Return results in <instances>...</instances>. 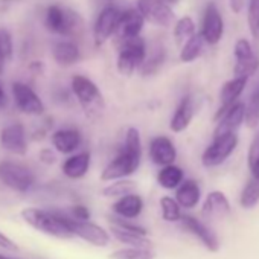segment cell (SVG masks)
Here are the masks:
<instances>
[{"mask_svg":"<svg viewBox=\"0 0 259 259\" xmlns=\"http://www.w3.org/2000/svg\"><path fill=\"white\" fill-rule=\"evenodd\" d=\"M142 160V141L139 130L130 126L125 135V142L117 156L104 168L101 180L111 182L132 176L138 171Z\"/></svg>","mask_w":259,"mask_h":259,"instance_id":"1","label":"cell"},{"mask_svg":"<svg viewBox=\"0 0 259 259\" xmlns=\"http://www.w3.org/2000/svg\"><path fill=\"white\" fill-rule=\"evenodd\" d=\"M20 215L26 224H29L32 229L41 233L61 238V239H69L73 236L72 230L69 229L64 220V215L61 213L49 212V210L38 209V207H25Z\"/></svg>","mask_w":259,"mask_h":259,"instance_id":"2","label":"cell"},{"mask_svg":"<svg viewBox=\"0 0 259 259\" xmlns=\"http://www.w3.org/2000/svg\"><path fill=\"white\" fill-rule=\"evenodd\" d=\"M70 87H72V92H73L75 98L78 99L81 108L84 110V114L90 120L99 119L104 113L105 102H104L102 93L98 89V85L87 76L75 75L70 81Z\"/></svg>","mask_w":259,"mask_h":259,"instance_id":"3","label":"cell"},{"mask_svg":"<svg viewBox=\"0 0 259 259\" xmlns=\"http://www.w3.org/2000/svg\"><path fill=\"white\" fill-rule=\"evenodd\" d=\"M45 26L54 34L75 37L82 31L84 22L78 13L60 5H51L45 14Z\"/></svg>","mask_w":259,"mask_h":259,"instance_id":"4","label":"cell"},{"mask_svg":"<svg viewBox=\"0 0 259 259\" xmlns=\"http://www.w3.org/2000/svg\"><path fill=\"white\" fill-rule=\"evenodd\" d=\"M147 57V43L139 35L120 43L117 54V72L122 76H132L144 64Z\"/></svg>","mask_w":259,"mask_h":259,"instance_id":"5","label":"cell"},{"mask_svg":"<svg viewBox=\"0 0 259 259\" xmlns=\"http://www.w3.org/2000/svg\"><path fill=\"white\" fill-rule=\"evenodd\" d=\"M0 182L13 191L26 192L34 186L35 177L25 165L11 160H2L0 162Z\"/></svg>","mask_w":259,"mask_h":259,"instance_id":"6","label":"cell"},{"mask_svg":"<svg viewBox=\"0 0 259 259\" xmlns=\"http://www.w3.org/2000/svg\"><path fill=\"white\" fill-rule=\"evenodd\" d=\"M238 145L236 133H229L224 136L213 138L212 144L204 150L201 156V162L206 168H213L224 163Z\"/></svg>","mask_w":259,"mask_h":259,"instance_id":"7","label":"cell"},{"mask_svg":"<svg viewBox=\"0 0 259 259\" xmlns=\"http://www.w3.org/2000/svg\"><path fill=\"white\" fill-rule=\"evenodd\" d=\"M64 220L72 230L73 236H79L85 242L95 245V247H105L110 242V235L105 229L101 226L89 221V220H75L72 217L64 215Z\"/></svg>","mask_w":259,"mask_h":259,"instance_id":"8","label":"cell"},{"mask_svg":"<svg viewBox=\"0 0 259 259\" xmlns=\"http://www.w3.org/2000/svg\"><path fill=\"white\" fill-rule=\"evenodd\" d=\"M138 10L154 26L168 28L174 22V13L166 0H138Z\"/></svg>","mask_w":259,"mask_h":259,"instance_id":"9","label":"cell"},{"mask_svg":"<svg viewBox=\"0 0 259 259\" xmlns=\"http://www.w3.org/2000/svg\"><path fill=\"white\" fill-rule=\"evenodd\" d=\"M120 11L116 8V7H105L96 22H95V26H93V41H95V46L96 48H101L107 43V40L116 34V28H117V23H119V17H120Z\"/></svg>","mask_w":259,"mask_h":259,"instance_id":"10","label":"cell"},{"mask_svg":"<svg viewBox=\"0 0 259 259\" xmlns=\"http://www.w3.org/2000/svg\"><path fill=\"white\" fill-rule=\"evenodd\" d=\"M13 96L20 108V111L32 116H40L45 113V104L40 96L25 82H14L13 84Z\"/></svg>","mask_w":259,"mask_h":259,"instance_id":"11","label":"cell"},{"mask_svg":"<svg viewBox=\"0 0 259 259\" xmlns=\"http://www.w3.org/2000/svg\"><path fill=\"white\" fill-rule=\"evenodd\" d=\"M145 19L141 14L139 10H126L120 14L119 17V23L116 28V38L119 40V43L139 37L144 25H145Z\"/></svg>","mask_w":259,"mask_h":259,"instance_id":"12","label":"cell"},{"mask_svg":"<svg viewBox=\"0 0 259 259\" xmlns=\"http://www.w3.org/2000/svg\"><path fill=\"white\" fill-rule=\"evenodd\" d=\"M0 145L13 154L25 156L28 151V138L25 126L22 123H11L5 126L0 133Z\"/></svg>","mask_w":259,"mask_h":259,"instance_id":"13","label":"cell"},{"mask_svg":"<svg viewBox=\"0 0 259 259\" xmlns=\"http://www.w3.org/2000/svg\"><path fill=\"white\" fill-rule=\"evenodd\" d=\"M201 34H203L204 40L207 41V45H217L223 38L224 22H223V16L218 11L215 4H209L204 10Z\"/></svg>","mask_w":259,"mask_h":259,"instance_id":"14","label":"cell"},{"mask_svg":"<svg viewBox=\"0 0 259 259\" xmlns=\"http://www.w3.org/2000/svg\"><path fill=\"white\" fill-rule=\"evenodd\" d=\"M247 85V78L244 76H233L230 81H227L223 87H221V92H220V101H221V105L215 114V120L221 119V116L236 104L238 98L242 95L244 89Z\"/></svg>","mask_w":259,"mask_h":259,"instance_id":"15","label":"cell"},{"mask_svg":"<svg viewBox=\"0 0 259 259\" xmlns=\"http://www.w3.org/2000/svg\"><path fill=\"white\" fill-rule=\"evenodd\" d=\"M182 223H183V227L186 230H189L192 235H195L209 251H213V253L218 251L220 239L213 233V230L209 229L204 223H201L200 220H197L195 217H191V215H183Z\"/></svg>","mask_w":259,"mask_h":259,"instance_id":"16","label":"cell"},{"mask_svg":"<svg viewBox=\"0 0 259 259\" xmlns=\"http://www.w3.org/2000/svg\"><path fill=\"white\" fill-rule=\"evenodd\" d=\"M244 120H245V104L236 102L221 116V119H218V123L213 132V138L224 136L229 133H236V130L241 126Z\"/></svg>","mask_w":259,"mask_h":259,"instance_id":"17","label":"cell"},{"mask_svg":"<svg viewBox=\"0 0 259 259\" xmlns=\"http://www.w3.org/2000/svg\"><path fill=\"white\" fill-rule=\"evenodd\" d=\"M197 113V101L192 95H186L179 107L176 108V113L174 116L171 117V122H169V128L172 130L174 133H182L185 130L191 125L194 116Z\"/></svg>","mask_w":259,"mask_h":259,"instance_id":"18","label":"cell"},{"mask_svg":"<svg viewBox=\"0 0 259 259\" xmlns=\"http://www.w3.org/2000/svg\"><path fill=\"white\" fill-rule=\"evenodd\" d=\"M150 157L159 166L172 165L177 157V150L171 139L166 136H157L150 144Z\"/></svg>","mask_w":259,"mask_h":259,"instance_id":"19","label":"cell"},{"mask_svg":"<svg viewBox=\"0 0 259 259\" xmlns=\"http://www.w3.org/2000/svg\"><path fill=\"white\" fill-rule=\"evenodd\" d=\"M203 215L210 220H223L230 215V203L220 191H212L203 204Z\"/></svg>","mask_w":259,"mask_h":259,"instance_id":"20","label":"cell"},{"mask_svg":"<svg viewBox=\"0 0 259 259\" xmlns=\"http://www.w3.org/2000/svg\"><path fill=\"white\" fill-rule=\"evenodd\" d=\"M81 133L75 128H64L58 130L52 135V144L58 153L70 154L81 145Z\"/></svg>","mask_w":259,"mask_h":259,"instance_id":"21","label":"cell"},{"mask_svg":"<svg viewBox=\"0 0 259 259\" xmlns=\"http://www.w3.org/2000/svg\"><path fill=\"white\" fill-rule=\"evenodd\" d=\"M142 209H144V200L141 198V195H138L135 192L120 197L113 204L114 213L122 218H126V220H133V218L139 217Z\"/></svg>","mask_w":259,"mask_h":259,"instance_id":"22","label":"cell"},{"mask_svg":"<svg viewBox=\"0 0 259 259\" xmlns=\"http://www.w3.org/2000/svg\"><path fill=\"white\" fill-rule=\"evenodd\" d=\"M90 153L89 151H82L78 154H73L70 157H67L61 166L63 172L66 177L69 179H81L87 174L89 168H90Z\"/></svg>","mask_w":259,"mask_h":259,"instance_id":"23","label":"cell"},{"mask_svg":"<svg viewBox=\"0 0 259 259\" xmlns=\"http://www.w3.org/2000/svg\"><path fill=\"white\" fill-rule=\"evenodd\" d=\"M52 57L60 66H72L79 61L81 52L73 41H58L52 48Z\"/></svg>","mask_w":259,"mask_h":259,"instance_id":"24","label":"cell"},{"mask_svg":"<svg viewBox=\"0 0 259 259\" xmlns=\"http://www.w3.org/2000/svg\"><path fill=\"white\" fill-rule=\"evenodd\" d=\"M111 233L114 235V238L119 242L126 244L128 247H145V248H153V242L147 238L145 233L136 232V230H130V229H123L119 226L111 227Z\"/></svg>","mask_w":259,"mask_h":259,"instance_id":"25","label":"cell"},{"mask_svg":"<svg viewBox=\"0 0 259 259\" xmlns=\"http://www.w3.org/2000/svg\"><path fill=\"white\" fill-rule=\"evenodd\" d=\"M165 57H166V52H165L163 45H160V43H153V45L148 48V51H147L145 61H144V64L141 66V73H142L144 76H150V75L157 73V70L162 67L163 61H165Z\"/></svg>","mask_w":259,"mask_h":259,"instance_id":"26","label":"cell"},{"mask_svg":"<svg viewBox=\"0 0 259 259\" xmlns=\"http://www.w3.org/2000/svg\"><path fill=\"white\" fill-rule=\"evenodd\" d=\"M200 197H201V191L195 180H185L177 188V192H176V200L185 209L195 207L197 203L200 201Z\"/></svg>","mask_w":259,"mask_h":259,"instance_id":"27","label":"cell"},{"mask_svg":"<svg viewBox=\"0 0 259 259\" xmlns=\"http://www.w3.org/2000/svg\"><path fill=\"white\" fill-rule=\"evenodd\" d=\"M206 43H207V41L204 40L203 34H201V32H195V34L182 46L180 60H182L183 63H192V61H195L197 58L201 57Z\"/></svg>","mask_w":259,"mask_h":259,"instance_id":"28","label":"cell"},{"mask_svg":"<svg viewBox=\"0 0 259 259\" xmlns=\"http://www.w3.org/2000/svg\"><path fill=\"white\" fill-rule=\"evenodd\" d=\"M157 182L165 189H177L183 183V171L174 163L166 165L160 169L157 176Z\"/></svg>","mask_w":259,"mask_h":259,"instance_id":"29","label":"cell"},{"mask_svg":"<svg viewBox=\"0 0 259 259\" xmlns=\"http://www.w3.org/2000/svg\"><path fill=\"white\" fill-rule=\"evenodd\" d=\"M239 203L244 209H253L259 203V177L251 176L241 192Z\"/></svg>","mask_w":259,"mask_h":259,"instance_id":"30","label":"cell"},{"mask_svg":"<svg viewBox=\"0 0 259 259\" xmlns=\"http://www.w3.org/2000/svg\"><path fill=\"white\" fill-rule=\"evenodd\" d=\"M14 55V41L8 29L0 28V75L4 73L7 63L13 60Z\"/></svg>","mask_w":259,"mask_h":259,"instance_id":"31","label":"cell"},{"mask_svg":"<svg viewBox=\"0 0 259 259\" xmlns=\"http://www.w3.org/2000/svg\"><path fill=\"white\" fill-rule=\"evenodd\" d=\"M110 259H156V253L153 248L145 247H126L122 250H116L108 256Z\"/></svg>","mask_w":259,"mask_h":259,"instance_id":"32","label":"cell"},{"mask_svg":"<svg viewBox=\"0 0 259 259\" xmlns=\"http://www.w3.org/2000/svg\"><path fill=\"white\" fill-rule=\"evenodd\" d=\"M136 189V183L133 180H126V179H119L114 183L108 185L107 188L102 189V195L107 198H120L123 195L132 194Z\"/></svg>","mask_w":259,"mask_h":259,"instance_id":"33","label":"cell"},{"mask_svg":"<svg viewBox=\"0 0 259 259\" xmlns=\"http://www.w3.org/2000/svg\"><path fill=\"white\" fill-rule=\"evenodd\" d=\"M195 23L191 17H182L174 26V38L179 46H183L194 34H195Z\"/></svg>","mask_w":259,"mask_h":259,"instance_id":"34","label":"cell"},{"mask_svg":"<svg viewBox=\"0 0 259 259\" xmlns=\"http://www.w3.org/2000/svg\"><path fill=\"white\" fill-rule=\"evenodd\" d=\"M245 123L250 128H256L259 125V84L253 89L245 104Z\"/></svg>","mask_w":259,"mask_h":259,"instance_id":"35","label":"cell"},{"mask_svg":"<svg viewBox=\"0 0 259 259\" xmlns=\"http://www.w3.org/2000/svg\"><path fill=\"white\" fill-rule=\"evenodd\" d=\"M180 203L172 198V197H162L160 198V209H162V217L165 221H179L182 220V210H180Z\"/></svg>","mask_w":259,"mask_h":259,"instance_id":"36","label":"cell"},{"mask_svg":"<svg viewBox=\"0 0 259 259\" xmlns=\"http://www.w3.org/2000/svg\"><path fill=\"white\" fill-rule=\"evenodd\" d=\"M248 28L254 40H259V0H250L247 8Z\"/></svg>","mask_w":259,"mask_h":259,"instance_id":"37","label":"cell"},{"mask_svg":"<svg viewBox=\"0 0 259 259\" xmlns=\"http://www.w3.org/2000/svg\"><path fill=\"white\" fill-rule=\"evenodd\" d=\"M259 67V58L253 57L250 60H242V61H236L235 67H233V75L235 76H244L248 78L250 75H253Z\"/></svg>","mask_w":259,"mask_h":259,"instance_id":"38","label":"cell"},{"mask_svg":"<svg viewBox=\"0 0 259 259\" xmlns=\"http://www.w3.org/2000/svg\"><path fill=\"white\" fill-rule=\"evenodd\" d=\"M247 160H248V169H250L251 176L259 177V132L256 133V136L253 138V141L250 144Z\"/></svg>","mask_w":259,"mask_h":259,"instance_id":"39","label":"cell"},{"mask_svg":"<svg viewBox=\"0 0 259 259\" xmlns=\"http://www.w3.org/2000/svg\"><path fill=\"white\" fill-rule=\"evenodd\" d=\"M235 60L236 61H242V60H250V58H253V57H256L254 55V51H253V48H251V45H250V41L248 40H245V38H239L236 43H235Z\"/></svg>","mask_w":259,"mask_h":259,"instance_id":"40","label":"cell"},{"mask_svg":"<svg viewBox=\"0 0 259 259\" xmlns=\"http://www.w3.org/2000/svg\"><path fill=\"white\" fill-rule=\"evenodd\" d=\"M70 217L75 218V220H89L90 212L84 206H75V207H72V215Z\"/></svg>","mask_w":259,"mask_h":259,"instance_id":"41","label":"cell"},{"mask_svg":"<svg viewBox=\"0 0 259 259\" xmlns=\"http://www.w3.org/2000/svg\"><path fill=\"white\" fill-rule=\"evenodd\" d=\"M0 247L5 250H17V244L2 232H0Z\"/></svg>","mask_w":259,"mask_h":259,"instance_id":"42","label":"cell"},{"mask_svg":"<svg viewBox=\"0 0 259 259\" xmlns=\"http://www.w3.org/2000/svg\"><path fill=\"white\" fill-rule=\"evenodd\" d=\"M40 157H41V160L46 162V163H54V162H55V154H54V151H51V150H43V151L40 153Z\"/></svg>","mask_w":259,"mask_h":259,"instance_id":"43","label":"cell"},{"mask_svg":"<svg viewBox=\"0 0 259 259\" xmlns=\"http://www.w3.org/2000/svg\"><path fill=\"white\" fill-rule=\"evenodd\" d=\"M230 2V10L235 13V14H239L244 8V0H229Z\"/></svg>","mask_w":259,"mask_h":259,"instance_id":"44","label":"cell"},{"mask_svg":"<svg viewBox=\"0 0 259 259\" xmlns=\"http://www.w3.org/2000/svg\"><path fill=\"white\" fill-rule=\"evenodd\" d=\"M13 7V0H0V16H4Z\"/></svg>","mask_w":259,"mask_h":259,"instance_id":"45","label":"cell"},{"mask_svg":"<svg viewBox=\"0 0 259 259\" xmlns=\"http://www.w3.org/2000/svg\"><path fill=\"white\" fill-rule=\"evenodd\" d=\"M7 93H5V90H4V87H2V84H0V108H4L5 105H7Z\"/></svg>","mask_w":259,"mask_h":259,"instance_id":"46","label":"cell"},{"mask_svg":"<svg viewBox=\"0 0 259 259\" xmlns=\"http://www.w3.org/2000/svg\"><path fill=\"white\" fill-rule=\"evenodd\" d=\"M166 2L169 4V5H176V4H179L180 0H166Z\"/></svg>","mask_w":259,"mask_h":259,"instance_id":"47","label":"cell"},{"mask_svg":"<svg viewBox=\"0 0 259 259\" xmlns=\"http://www.w3.org/2000/svg\"><path fill=\"white\" fill-rule=\"evenodd\" d=\"M0 259H11V257H7V256H4V254H0Z\"/></svg>","mask_w":259,"mask_h":259,"instance_id":"48","label":"cell"}]
</instances>
